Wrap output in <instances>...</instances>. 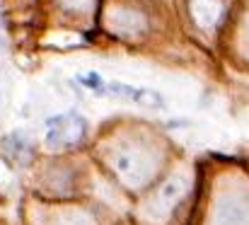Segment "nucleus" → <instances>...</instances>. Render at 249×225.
Listing matches in <instances>:
<instances>
[{"instance_id":"f257e3e1","label":"nucleus","mask_w":249,"mask_h":225,"mask_svg":"<svg viewBox=\"0 0 249 225\" xmlns=\"http://www.w3.org/2000/svg\"><path fill=\"white\" fill-rule=\"evenodd\" d=\"M111 167L121 177V182L131 189L143 187L155 172L153 157L145 150L133 148V146H124V148L116 150L114 157H111Z\"/></svg>"},{"instance_id":"6e6552de","label":"nucleus","mask_w":249,"mask_h":225,"mask_svg":"<svg viewBox=\"0 0 249 225\" xmlns=\"http://www.w3.org/2000/svg\"><path fill=\"white\" fill-rule=\"evenodd\" d=\"M89 2H92V0H63V5H66V7L78 10V12H85V10L89 7Z\"/></svg>"},{"instance_id":"20e7f679","label":"nucleus","mask_w":249,"mask_h":225,"mask_svg":"<svg viewBox=\"0 0 249 225\" xmlns=\"http://www.w3.org/2000/svg\"><path fill=\"white\" fill-rule=\"evenodd\" d=\"M109 92L114 94H121V97H128L143 107H150V109H162L165 102L158 92L153 90H145V87H131V85H124V82H109Z\"/></svg>"},{"instance_id":"7ed1b4c3","label":"nucleus","mask_w":249,"mask_h":225,"mask_svg":"<svg viewBox=\"0 0 249 225\" xmlns=\"http://www.w3.org/2000/svg\"><path fill=\"white\" fill-rule=\"evenodd\" d=\"M184 194H186V182H184L181 177L167 179L165 184L160 187V191L155 194V199H153V206H150L153 216H155V218H165V216H169L172 208L181 201Z\"/></svg>"},{"instance_id":"0eeeda50","label":"nucleus","mask_w":249,"mask_h":225,"mask_svg":"<svg viewBox=\"0 0 249 225\" xmlns=\"http://www.w3.org/2000/svg\"><path fill=\"white\" fill-rule=\"evenodd\" d=\"M80 80V85L85 87H89V90H94V92H104V77L97 73H85L78 77Z\"/></svg>"},{"instance_id":"423d86ee","label":"nucleus","mask_w":249,"mask_h":225,"mask_svg":"<svg viewBox=\"0 0 249 225\" xmlns=\"http://www.w3.org/2000/svg\"><path fill=\"white\" fill-rule=\"evenodd\" d=\"M191 10H194V17L198 19V24L211 27V24L220 17L223 5H220V0H194Z\"/></svg>"},{"instance_id":"f03ea898","label":"nucleus","mask_w":249,"mask_h":225,"mask_svg":"<svg viewBox=\"0 0 249 225\" xmlns=\"http://www.w3.org/2000/svg\"><path fill=\"white\" fill-rule=\"evenodd\" d=\"M87 124L83 116L68 112L46 119V143L51 148H73L85 138Z\"/></svg>"},{"instance_id":"39448f33","label":"nucleus","mask_w":249,"mask_h":225,"mask_svg":"<svg viewBox=\"0 0 249 225\" xmlns=\"http://www.w3.org/2000/svg\"><path fill=\"white\" fill-rule=\"evenodd\" d=\"M109 27H111V32L114 34H119V37H136L138 32H143V17L138 15V12H133V10H114L111 12V17H109Z\"/></svg>"}]
</instances>
